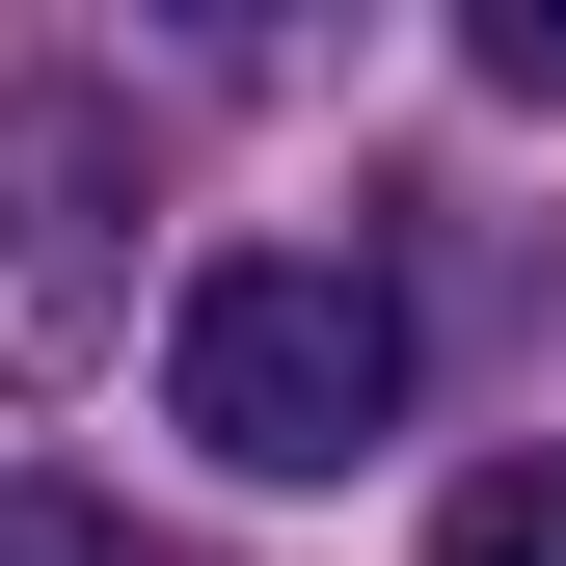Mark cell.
I'll return each mask as SVG.
<instances>
[{
	"label": "cell",
	"instance_id": "6da1fadb",
	"mask_svg": "<svg viewBox=\"0 0 566 566\" xmlns=\"http://www.w3.org/2000/svg\"><path fill=\"white\" fill-rule=\"evenodd\" d=\"M163 405H189L243 485H324V459H378V432H405V297H378L350 243H243V270H189Z\"/></svg>",
	"mask_w": 566,
	"mask_h": 566
},
{
	"label": "cell",
	"instance_id": "7a4b0ae2",
	"mask_svg": "<svg viewBox=\"0 0 566 566\" xmlns=\"http://www.w3.org/2000/svg\"><path fill=\"white\" fill-rule=\"evenodd\" d=\"M108 324H135V135H108V82L28 54V82H0V378L82 405Z\"/></svg>",
	"mask_w": 566,
	"mask_h": 566
},
{
	"label": "cell",
	"instance_id": "3957f363",
	"mask_svg": "<svg viewBox=\"0 0 566 566\" xmlns=\"http://www.w3.org/2000/svg\"><path fill=\"white\" fill-rule=\"evenodd\" d=\"M432 566H566V459H485L459 513H432Z\"/></svg>",
	"mask_w": 566,
	"mask_h": 566
},
{
	"label": "cell",
	"instance_id": "277c9868",
	"mask_svg": "<svg viewBox=\"0 0 566 566\" xmlns=\"http://www.w3.org/2000/svg\"><path fill=\"white\" fill-rule=\"evenodd\" d=\"M0 566H189V539H135L108 485H0Z\"/></svg>",
	"mask_w": 566,
	"mask_h": 566
},
{
	"label": "cell",
	"instance_id": "5b68a950",
	"mask_svg": "<svg viewBox=\"0 0 566 566\" xmlns=\"http://www.w3.org/2000/svg\"><path fill=\"white\" fill-rule=\"evenodd\" d=\"M485 82H539V108H566V0H485Z\"/></svg>",
	"mask_w": 566,
	"mask_h": 566
}]
</instances>
